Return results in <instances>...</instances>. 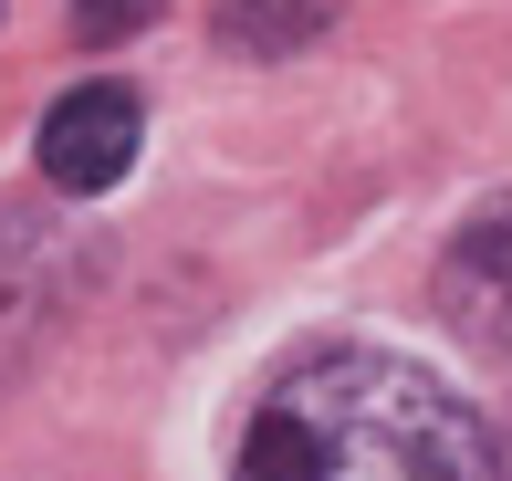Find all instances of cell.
Instances as JSON below:
<instances>
[{"mask_svg": "<svg viewBox=\"0 0 512 481\" xmlns=\"http://www.w3.org/2000/svg\"><path fill=\"white\" fill-rule=\"evenodd\" d=\"M157 11H168V0H74V21H84V42H126V32H147Z\"/></svg>", "mask_w": 512, "mask_h": 481, "instance_id": "6", "label": "cell"}, {"mask_svg": "<svg viewBox=\"0 0 512 481\" xmlns=\"http://www.w3.org/2000/svg\"><path fill=\"white\" fill-rule=\"evenodd\" d=\"M230 481H502V450L429 366L324 346L262 387Z\"/></svg>", "mask_w": 512, "mask_h": 481, "instance_id": "1", "label": "cell"}, {"mask_svg": "<svg viewBox=\"0 0 512 481\" xmlns=\"http://www.w3.org/2000/svg\"><path fill=\"white\" fill-rule=\"evenodd\" d=\"M335 21V0H220V42L230 53H304V42Z\"/></svg>", "mask_w": 512, "mask_h": 481, "instance_id": "5", "label": "cell"}, {"mask_svg": "<svg viewBox=\"0 0 512 481\" xmlns=\"http://www.w3.org/2000/svg\"><path fill=\"white\" fill-rule=\"evenodd\" d=\"M53 304H63V251H53V231H32V220H0V377H11V366L42 346Z\"/></svg>", "mask_w": 512, "mask_h": 481, "instance_id": "4", "label": "cell"}, {"mask_svg": "<svg viewBox=\"0 0 512 481\" xmlns=\"http://www.w3.org/2000/svg\"><path fill=\"white\" fill-rule=\"evenodd\" d=\"M136 136H147V105L126 84H74V95L42 116V178L63 199H95L136 168Z\"/></svg>", "mask_w": 512, "mask_h": 481, "instance_id": "2", "label": "cell"}, {"mask_svg": "<svg viewBox=\"0 0 512 481\" xmlns=\"http://www.w3.org/2000/svg\"><path fill=\"white\" fill-rule=\"evenodd\" d=\"M439 304H450L481 346H512V210L471 220V231L450 241V262H439Z\"/></svg>", "mask_w": 512, "mask_h": 481, "instance_id": "3", "label": "cell"}]
</instances>
